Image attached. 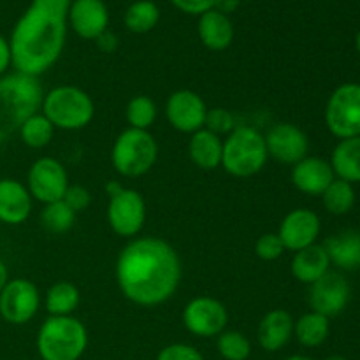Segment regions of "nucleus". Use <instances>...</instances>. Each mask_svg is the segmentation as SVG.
<instances>
[{
    "label": "nucleus",
    "instance_id": "obj_38",
    "mask_svg": "<svg viewBox=\"0 0 360 360\" xmlns=\"http://www.w3.org/2000/svg\"><path fill=\"white\" fill-rule=\"evenodd\" d=\"M171 2L181 13L195 14V16H200V14L214 9V6H217V0H171Z\"/></svg>",
    "mask_w": 360,
    "mask_h": 360
},
{
    "label": "nucleus",
    "instance_id": "obj_11",
    "mask_svg": "<svg viewBox=\"0 0 360 360\" xmlns=\"http://www.w3.org/2000/svg\"><path fill=\"white\" fill-rule=\"evenodd\" d=\"M183 326L197 338H218L229 323V311L221 301L199 295L183 308Z\"/></svg>",
    "mask_w": 360,
    "mask_h": 360
},
{
    "label": "nucleus",
    "instance_id": "obj_9",
    "mask_svg": "<svg viewBox=\"0 0 360 360\" xmlns=\"http://www.w3.org/2000/svg\"><path fill=\"white\" fill-rule=\"evenodd\" d=\"M69 174L60 160L53 157H41L30 165L27 176V188L32 199L42 206L62 200L69 188Z\"/></svg>",
    "mask_w": 360,
    "mask_h": 360
},
{
    "label": "nucleus",
    "instance_id": "obj_40",
    "mask_svg": "<svg viewBox=\"0 0 360 360\" xmlns=\"http://www.w3.org/2000/svg\"><path fill=\"white\" fill-rule=\"evenodd\" d=\"M11 65H13V58H11L9 41L4 35H0V77L7 74Z\"/></svg>",
    "mask_w": 360,
    "mask_h": 360
},
{
    "label": "nucleus",
    "instance_id": "obj_31",
    "mask_svg": "<svg viewBox=\"0 0 360 360\" xmlns=\"http://www.w3.org/2000/svg\"><path fill=\"white\" fill-rule=\"evenodd\" d=\"M157 104L148 95H136L125 108V118L130 129L150 130L157 120Z\"/></svg>",
    "mask_w": 360,
    "mask_h": 360
},
{
    "label": "nucleus",
    "instance_id": "obj_36",
    "mask_svg": "<svg viewBox=\"0 0 360 360\" xmlns=\"http://www.w3.org/2000/svg\"><path fill=\"white\" fill-rule=\"evenodd\" d=\"M157 360H204V357L192 345L172 343L158 352Z\"/></svg>",
    "mask_w": 360,
    "mask_h": 360
},
{
    "label": "nucleus",
    "instance_id": "obj_33",
    "mask_svg": "<svg viewBox=\"0 0 360 360\" xmlns=\"http://www.w3.org/2000/svg\"><path fill=\"white\" fill-rule=\"evenodd\" d=\"M217 348L225 360H248L252 355V343L239 330H224L217 338Z\"/></svg>",
    "mask_w": 360,
    "mask_h": 360
},
{
    "label": "nucleus",
    "instance_id": "obj_23",
    "mask_svg": "<svg viewBox=\"0 0 360 360\" xmlns=\"http://www.w3.org/2000/svg\"><path fill=\"white\" fill-rule=\"evenodd\" d=\"M224 139L207 129L192 134L188 141V157L202 171H214L221 167Z\"/></svg>",
    "mask_w": 360,
    "mask_h": 360
},
{
    "label": "nucleus",
    "instance_id": "obj_12",
    "mask_svg": "<svg viewBox=\"0 0 360 360\" xmlns=\"http://www.w3.org/2000/svg\"><path fill=\"white\" fill-rule=\"evenodd\" d=\"M41 294L35 283L25 278L9 280L0 294V316L11 326H25L37 315Z\"/></svg>",
    "mask_w": 360,
    "mask_h": 360
},
{
    "label": "nucleus",
    "instance_id": "obj_10",
    "mask_svg": "<svg viewBox=\"0 0 360 360\" xmlns=\"http://www.w3.org/2000/svg\"><path fill=\"white\" fill-rule=\"evenodd\" d=\"M108 224L120 238H136L146 224V202L137 190L123 186L109 197Z\"/></svg>",
    "mask_w": 360,
    "mask_h": 360
},
{
    "label": "nucleus",
    "instance_id": "obj_27",
    "mask_svg": "<svg viewBox=\"0 0 360 360\" xmlns=\"http://www.w3.org/2000/svg\"><path fill=\"white\" fill-rule=\"evenodd\" d=\"M329 319L315 311L306 313L301 319L295 320L294 323L295 340L304 348H316L320 345H323L327 341V338H329Z\"/></svg>",
    "mask_w": 360,
    "mask_h": 360
},
{
    "label": "nucleus",
    "instance_id": "obj_45",
    "mask_svg": "<svg viewBox=\"0 0 360 360\" xmlns=\"http://www.w3.org/2000/svg\"><path fill=\"white\" fill-rule=\"evenodd\" d=\"M326 360H348V359L343 357V355H330V357H327Z\"/></svg>",
    "mask_w": 360,
    "mask_h": 360
},
{
    "label": "nucleus",
    "instance_id": "obj_37",
    "mask_svg": "<svg viewBox=\"0 0 360 360\" xmlns=\"http://www.w3.org/2000/svg\"><path fill=\"white\" fill-rule=\"evenodd\" d=\"M63 202L74 211V213H83L84 210H88L91 204V193L88 192V188L81 185H69L65 195H63Z\"/></svg>",
    "mask_w": 360,
    "mask_h": 360
},
{
    "label": "nucleus",
    "instance_id": "obj_28",
    "mask_svg": "<svg viewBox=\"0 0 360 360\" xmlns=\"http://www.w3.org/2000/svg\"><path fill=\"white\" fill-rule=\"evenodd\" d=\"M160 20V9L151 0H136L125 11V27L132 34H148L157 27Z\"/></svg>",
    "mask_w": 360,
    "mask_h": 360
},
{
    "label": "nucleus",
    "instance_id": "obj_14",
    "mask_svg": "<svg viewBox=\"0 0 360 360\" xmlns=\"http://www.w3.org/2000/svg\"><path fill=\"white\" fill-rule=\"evenodd\" d=\"M266 139L267 155L273 160L285 165H295L302 158L308 157L309 139L302 129L288 122H280L271 127Z\"/></svg>",
    "mask_w": 360,
    "mask_h": 360
},
{
    "label": "nucleus",
    "instance_id": "obj_13",
    "mask_svg": "<svg viewBox=\"0 0 360 360\" xmlns=\"http://www.w3.org/2000/svg\"><path fill=\"white\" fill-rule=\"evenodd\" d=\"M207 105L193 90H176L165 102V116L169 125L181 134H195L204 129Z\"/></svg>",
    "mask_w": 360,
    "mask_h": 360
},
{
    "label": "nucleus",
    "instance_id": "obj_32",
    "mask_svg": "<svg viewBox=\"0 0 360 360\" xmlns=\"http://www.w3.org/2000/svg\"><path fill=\"white\" fill-rule=\"evenodd\" d=\"M77 214L63 200L44 204L41 211V224L51 234H65L74 227Z\"/></svg>",
    "mask_w": 360,
    "mask_h": 360
},
{
    "label": "nucleus",
    "instance_id": "obj_19",
    "mask_svg": "<svg viewBox=\"0 0 360 360\" xmlns=\"http://www.w3.org/2000/svg\"><path fill=\"white\" fill-rule=\"evenodd\" d=\"M34 206L27 185L18 179H0V221L7 225H20L28 220Z\"/></svg>",
    "mask_w": 360,
    "mask_h": 360
},
{
    "label": "nucleus",
    "instance_id": "obj_1",
    "mask_svg": "<svg viewBox=\"0 0 360 360\" xmlns=\"http://www.w3.org/2000/svg\"><path fill=\"white\" fill-rule=\"evenodd\" d=\"M178 252L160 238H136L120 252L116 283L123 297L143 308L167 302L181 283Z\"/></svg>",
    "mask_w": 360,
    "mask_h": 360
},
{
    "label": "nucleus",
    "instance_id": "obj_18",
    "mask_svg": "<svg viewBox=\"0 0 360 360\" xmlns=\"http://www.w3.org/2000/svg\"><path fill=\"white\" fill-rule=\"evenodd\" d=\"M290 179L299 192L311 197H322V193L336 179V176L327 160L320 157H306L292 165Z\"/></svg>",
    "mask_w": 360,
    "mask_h": 360
},
{
    "label": "nucleus",
    "instance_id": "obj_39",
    "mask_svg": "<svg viewBox=\"0 0 360 360\" xmlns=\"http://www.w3.org/2000/svg\"><path fill=\"white\" fill-rule=\"evenodd\" d=\"M95 42H97L98 49L104 53H115L116 48H118V37L111 30H105L104 34L98 35Z\"/></svg>",
    "mask_w": 360,
    "mask_h": 360
},
{
    "label": "nucleus",
    "instance_id": "obj_29",
    "mask_svg": "<svg viewBox=\"0 0 360 360\" xmlns=\"http://www.w3.org/2000/svg\"><path fill=\"white\" fill-rule=\"evenodd\" d=\"M55 130L56 129L51 125V122L39 111L35 115H32L28 120H25V123L18 130V134H20L23 144H27L28 148H32V150H42V148H46L53 141Z\"/></svg>",
    "mask_w": 360,
    "mask_h": 360
},
{
    "label": "nucleus",
    "instance_id": "obj_22",
    "mask_svg": "<svg viewBox=\"0 0 360 360\" xmlns=\"http://www.w3.org/2000/svg\"><path fill=\"white\" fill-rule=\"evenodd\" d=\"M329 255L330 266L341 271L360 269V231H343L330 236L323 245Z\"/></svg>",
    "mask_w": 360,
    "mask_h": 360
},
{
    "label": "nucleus",
    "instance_id": "obj_30",
    "mask_svg": "<svg viewBox=\"0 0 360 360\" xmlns=\"http://www.w3.org/2000/svg\"><path fill=\"white\" fill-rule=\"evenodd\" d=\"M323 207L329 211L330 214H347L350 213L352 207L355 206V190L354 185L343 179H334L326 192L322 193Z\"/></svg>",
    "mask_w": 360,
    "mask_h": 360
},
{
    "label": "nucleus",
    "instance_id": "obj_2",
    "mask_svg": "<svg viewBox=\"0 0 360 360\" xmlns=\"http://www.w3.org/2000/svg\"><path fill=\"white\" fill-rule=\"evenodd\" d=\"M70 2L32 0L9 39L14 70L39 77L55 65L65 46Z\"/></svg>",
    "mask_w": 360,
    "mask_h": 360
},
{
    "label": "nucleus",
    "instance_id": "obj_47",
    "mask_svg": "<svg viewBox=\"0 0 360 360\" xmlns=\"http://www.w3.org/2000/svg\"><path fill=\"white\" fill-rule=\"evenodd\" d=\"M248 360H252V359H248Z\"/></svg>",
    "mask_w": 360,
    "mask_h": 360
},
{
    "label": "nucleus",
    "instance_id": "obj_21",
    "mask_svg": "<svg viewBox=\"0 0 360 360\" xmlns=\"http://www.w3.org/2000/svg\"><path fill=\"white\" fill-rule=\"evenodd\" d=\"M197 32L204 48L211 51H224L234 41V23L229 14L220 13L218 9L200 14Z\"/></svg>",
    "mask_w": 360,
    "mask_h": 360
},
{
    "label": "nucleus",
    "instance_id": "obj_5",
    "mask_svg": "<svg viewBox=\"0 0 360 360\" xmlns=\"http://www.w3.org/2000/svg\"><path fill=\"white\" fill-rule=\"evenodd\" d=\"M267 155L266 139L255 127L238 125L224 139L221 167L234 178H250L266 167Z\"/></svg>",
    "mask_w": 360,
    "mask_h": 360
},
{
    "label": "nucleus",
    "instance_id": "obj_43",
    "mask_svg": "<svg viewBox=\"0 0 360 360\" xmlns=\"http://www.w3.org/2000/svg\"><path fill=\"white\" fill-rule=\"evenodd\" d=\"M122 188H123V185H120L118 181H111V183H108V186H105V192H108L109 197H112V195H116V193H118Z\"/></svg>",
    "mask_w": 360,
    "mask_h": 360
},
{
    "label": "nucleus",
    "instance_id": "obj_7",
    "mask_svg": "<svg viewBox=\"0 0 360 360\" xmlns=\"http://www.w3.org/2000/svg\"><path fill=\"white\" fill-rule=\"evenodd\" d=\"M158 144L150 130L125 129L115 139L111 164L123 178H141L157 164Z\"/></svg>",
    "mask_w": 360,
    "mask_h": 360
},
{
    "label": "nucleus",
    "instance_id": "obj_20",
    "mask_svg": "<svg viewBox=\"0 0 360 360\" xmlns=\"http://www.w3.org/2000/svg\"><path fill=\"white\" fill-rule=\"evenodd\" d=\"M294 316L287 309H273L260 320L257 340L262 350L274 354L290 343L294 336Z\"/></svg>",
    "mask_w": 360,
    "mask_h": 360
},
{
    "label": "nucleus",
    "instance_id": "obj_46",
    "mask_svg": "<svg viewBox=\"0 0 360 360\" xmlns=\"http://www.w3.org/2000/svg\"><path fill=\"white\" fill-rule=\"evenodd\" d=\"M355 48H357V51H359V55H360V30H359L357 37H355Z\"/></svg>",
    "mask_w": 360,
    "mask_h": 360
},
{
    "label": "nucleus",
    "instance_id": "obj_8",
    "mask_svg": "<svg viewBox=\"0 0 360 360\" xmlns=\"http://www.w3.org/2000/svg\"><path fill=\"white\" fill-rule=\"evenodd\" d=\"M326 125L340 141L360 136V83H345L330 94Z\"/></svg>",
    "mask_w": 360,
    "mask_h": 360
},
{
    "label": "nucleus",
    "instance_id": "obj_6",
    "mask_svg": "<svg viewBox=\"0 0 360 360\" xmlns=\"http://www.w3.org/2000/svg\"><path fill=\"white\" fill-rule=\"evenodd\" d=\"M41 112L58 130H81L91 123L95 104L90 95L74 84H60L46 91Z\"/></svg>",
    "mask_w": 360,
    "mask_h": 360
},
{
    "label": "nucleus",
    "instance_id": "obj_42",
    "mask_svg": "<svg viewBox=\"0 0 360 360\" xmlns=\"http://www.w3.org/2000/svg\"><path fill=\"white\" fill-rule=\"evenodd\" d=\"M7 283H9V271H7L6 264L0 260V294H2V290L6 288Z\"/></svg>",
    "mask_w": 360,
    "mask_h": 360
},
{
    "label": "nucleus",
    "instance_id": "obj_41",
    "mask_svg": "<svg viewBox=\"0 0 360 360\" xmlns=\"http://www.w3.org/2000/svg\"><path fill=\"white\" fill-rule=\"evenodd\" d=\"M239 0H217V6H214V9H218L220 13L224 14H229L232 13V11L238 7Z\"/></svg>",
    "mask_w": 360,
    "mask_h": 360
},
{
    "label": "nucleus",
    "instance_id": "obj_24",
    "mask_svg": "<svg viewBox=\"0 0 360 360\" xmlns=\"http://www.w3.org/2000/svg\"><path fill=\"white\" fill-rule=\"evenodd\" d=\"M290 271L295 280L304 285H313L323 274L329 273L330 260L323 245H313L301 252H295Z\"/></svg>",
    "mask_w": 360,
    "mask_h": 360
},
{
    "label": "nucleus",
    "instance_id": "obj_17",
    "mask_svg": "<svg viewBox=\"0 0 360 360\" xmlns=\"http://www.w3.org/2000/svg\"><path fill=\"white\" fill-rule=\"evenodd\" d=\"M69 27L86 41H95L109 30V11L104 0H72L69 7Z\"/></svg>",
    "mask_w": 360,
    "mask_h": 360
},
{
    "label": "nucleus",
    "instance_id": "obj_44",
    "mask_svg": "<svg viewBox=\"0 0 360 360\" xmlns=\"http://www.w3.org/2000/svg\"><path fill=\"white\" fill-rule=\"evenodd\" d=\"M285 360H315V359L306 357V355H292V357H287Z\"/></svg>",
    "mask_w": 360,
    "mask_h": 360
},
{
    "label": "nucleus",
    "instance_id": "obj_4",
    "mask_svg": "<svg viewBox=\"0 0 360 360\" xmlns=\"http://www.w3.org/2000/svg\"><path fill=\"white\" fill-rule=\"evenodd\" d=\"M88 347V330L76 316H48L37 333L42 360H79Z\"/></svg>",
    "mask_w": 360,
    "mask_h": 360
},
{
    "label": "nucleus",
    "instance_id": "obj_25",
    "mask_svg": "<svg viewBox=\"0 0 360 360\" xmlns=\"http://www.w3.org/2000/svg\"><path fill=\"white\" fill-rule=\"evenodd\" d=\"M329 164L338 179L352 185L360 183V136L341 139L334 146Z\"/></svg>",
    "mask_w": 360,
    "mask_h": 360
},
{
    "label": "nucleus",
    "instance_id": "obj_35",
    "mask_svg": "<svg viewBox=\"0 0 360 360\" xmlns=\"http://www.w3.org/2000/svg\"><path fill=\"white\" fill-rule=\"evenodd\" d=\"M287 252L281 243V239L278 238L276 232H267L262 234L255 243V255L259 257L264 262H273V260L280 259L283 253Z\"/></svg>",
    "mask_w": 360,
    "mask_h": 360
},
{
    "label": "nucleus",
    "instance_id": "obj_15",
    "mask_svg": "<svg viewBox=\"0 0 360 360\" xmlns=\"http://www.w3.org/2000/svg\"><path fill=\"white\" fill-rule=\"evenodd\" d=\"M352 288L347 278L336 271H329L320 280L309 285V306L311 311L327 316H338L350 302Z\"/></svg>",
    "mask_w": 360,
    "mask_h": 360
},
{
    "label": "nucleus",
    "instance_id": "obj_26",
    "mask_svg": "<svg viewBox=\"0 0 360 360\" xmlns=\"http://www.w3.org/2000/svg\"><path fill=\"white\" fill-rule=\"evenodd\" d=\"M81 292L70 281H58L46 292V311L49 316H72V313L79 308Z\"/></svg>",
    "mask_w": 360,
    "mask_h": 360
},
{
    "label": "nucleus",
    "instance_id": "obj_3",
    "mask_svg": "<svg viewBox=\"0 0 360 360\" xmlns=\"http://www.w3.org/2000/svg\"><path fill=\"white\" fill-rule=\"evenodd\" d=\"M42 97L44 90L39 77L18 70L0 77V143H6L25 120L41 111Z\"/></svg>",
    "mask_w": 360,
    "mask_h": 360
},
{
    "label": "nucleus",
    "instance_id": "obj_34",
    "mask_svg": "<svg viewBox=\"0 0 360 360\" xmlns=\"http://www.w3.org/2000/svg\"><path fill=\"white\" fill-rule=\"evenodd\" d=\"M236 116L232 115L229 109L225 108H213L207 109L206 115V123H204V129H207L210 132L217 134L220 137H227L232 130L236 129Z\"/></svg>",
    "mask_w": 360,
    "mask_h": 360
},
{
    "label": "nucleus",
    "instance_id": "obj_16",
    "mask_svg": "<svg viewBox=\"0 0 360 360\" xmlns=\"http://www.w3.org/2000/svg\"><path fill=\"white\" fill-rule=\"evenodd\" d=\"M320 231H322V221L319 214L306 207H297L287 213V217L281 220L276 234L283 243L285 250L301 252L308 246L316 245Z\"/></svg>",
    "mask_w": 360,
    "mask_h": 360
}]
</instances>
